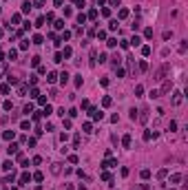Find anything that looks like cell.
<instances>
[{"label":"cell","mask_w":188,"mask_h":190,"mask_svg":"<svg viewBox=\"0 0 188 190\" xmlns=\"http://www.w3.org/2000/svg\"><path fill=\"white\" fill-rule=\"evenodd\" d=\"M102 166H104V168H113V166H117V161H115V159H106Z\"/></svg>","instance_id":"cell-5"},{"label":"cell","mask_w":188,"mask_h":190,"mask_svg":"<svg viewBox=\"0 0 188 190\" xmlns=\"http://www.w3.org/2000/svg\"><path fill=\"white\" fill-rule=\"evenodd\" d=\"M77 22H80V24H84V22H86V16H84V13H80V16H77Z\"/></svg>","instance_id":"cell-17"},{"label":"cell","mask_w":188,"mask_h":190,"mask_svg":"<svg viewBox=\"0 0 188 190\" xmlns=\"http://www.w3.org/2000/svg\"><path fill=\"white\" fill-rule=\"evenodd\" d=\"M51 173H53V175H58V173H60V164H53V168H51Z\"/></svg>","instance_id":"cell-13"},{"label":"cell","mask_w":188,"mask_h":190,"mask_svg":"<svg viewBox=\"0 0 188 190\" xmlns=\"http://www.w3.org/2000/svg\"><path fill=\"white\" fill-rule=\"evenodd\" d=\"M109 2H111L113 7H117V5H120V0H109Z\"/></svg>","instance_id":"cell-29"},{"label":"cell","mask_w":188,"mask_h":190,"mask_svg":"<svg viewBox=\"0 0 188 190\" xmlns=\"http://www.w3.org/2000/svg\"><path fill=\"white\" fill-rule=\"evenodd\" d=\"M11 166H13L11 161H5V164H2V168H5V170H11Z\"/></svg>","instance_id":"cell-25"},{"label":"cell","mask_w":188,"mask_h":190,"mask_svg":"<svg viewBox=\"0 0 188 190\" xmlns=\"http://www.w3.org/2000/svg\"><path fill=\"white\" fill-rule=\"evenodd\" d=\"M139 113H142V115H137V120H139V122H146V120H148V108H142Z\"/></svg>","instance_id":"cell-2"},{"label":"cell","mask_w":188,"mask_h":190,"mask_svg":"<svg viewBox=\"0 0 188 190\" xmlns=\"http://www.w3.org/2000/svg\"><path fill=\"white\" fill-rule=\"evenodd\" d=\"M91 117H93V120H102V117H104V113H100L97 108H91Z\"/></svg>","instance_id":"cell-3"},{"label":"cell","mask_w":188,"mask_h":190,"mask_svg":"<svg viewBox=\"0 0 188 190\" xmlns=\"http://www.w3.org/2000/svg\"><path fill=\"white\" fill-rule=\"evenodd\" d=\"M55 77H58L55 73H49V75H47V82H55Z\"/></svg>","instance_id":"cell-20"},{"label":"cell","mask_w":188,"mask_h":190,"mask_svg":"<svg viewBox=\"0 0 188 190\" xmlns=\"http://www.w3.org/2000/svg\"><path fill=\"white\" fill-rule=\"evenodd\" d=\"M33 5H35V7H44V0H35Z\"/></svg>","instance_id":"cell-28"},{"label":"cell","mask_w":188,"mask_h":190,"mask_svg":"<svg viewBox=\"0 0 188 190\" xmlns=\"http://www.w3.org/2000/svg\"><path fill=\"white\" fill-rule=\"evenodd\" d=\"M20 49L24 51V49H29V40H22V44H20Z\"/></svg>","instance_id":"cell-22"},{"label":"cell","mask_w":188,"mask_h":190,"mask_svg":"<svg viewBox=\"0 0 188 190\" xmlns=\"http://www.w3.org/2000/svg\"><path fill=\"white\" fill-rule=\"evenodd\" d=\"M29 179H31V175H29V173H24V175L20 177V184H29Z\"/></svg>","instance_id":"cell-8"},{"label":"cell","mask_w":188,"mask_h":190,"mask_svg":"<svg viewBox=\"0 0 188 190\" xmlns=\"http://www.w3.org/2000/svg\"><path fill=\"white\" fill-rule=\"evenodd\" d=\"M168 71H171V64H164L159 71H157V73H155V80H164V75L168 73Z\"/></svg>","instance_id":"cell-1"},{"label":"cell","mask_w":188,"mask_h":190,"mask_svg":"<svg viewBox=\"0 0 188 190\" xmlns=\"http://www.w3.org/2000/svg\"><path fill=\"white\" fill-rule=\"evenodd\" d=\"M31 7H33V5H29V2H24V5H22V11H24V13H29V11H31Z\"/></svg>","instance_id":"cell-12"},{"label":"cell","mask_w":188,"mask_h":190,"mask_svg":"<svg viewBox=\"0 0 188 190\" xmlns=\"http://www.w3.org/2000/svg\"><path fill=\"white\" fill-rule=\"evenodd\" d=\"M179 102H182V93H179V91H175V93H173V104L177 106Z\"/></svg>","instance_id":"cell-4"},{"label":"cell","mask_w":188,"mask_h":190,"mask_svg":"<svg viewBox=\"0 0 188 190\" xmlns=\"http://www.w3.org/2000/svg\"><path fill=\"white\" fill-rule=\"evenodd\" d=\"M13 135H16L13 130H5V139H13Z\"/></svg>","instance_id":"cell-10"},{"label":"cell","mask_w":188,"mask_h":190,"mask_svg":"<svg viewBox=\"0 0 188 190\" xmlns=\"http://www.w3.org/2000/svg\"><path fill=\"white\" fill-rule=\"evenodd\" d=\"M33 44H42V35H33Z\"/></svg>","instance_id":"cell-15"},{"label":"cell","mask_w":188,"mask_h":190,"mask_svg":"<svg viewBox=\"0 0 188 190\" xmlns=\"http://www.w3.org/2000/svg\"><path fill=\"white\" fill-rule=\"evenodd\" d=\"M122 144H124V148H131V135H124V139H122Z\"/></svg>","instance_id":"cell-7"},{"label":"cell","mask_w":188,"mask_h":190,"mask_svg":"<svg viewBox=\"0 0 188 190\" xmlns=\"http://www.w3.org/2000/svg\"><path fill=\"white\" fill-rule=\"evenodd\" d=\"M128 16V9H120V18H126Z\"/></svg>","instance_id":"cell-26"},{"label":"cell","mask_w":188,"mask_h":190,"mask_svg":"<svg viewBox=\"0 0 188 190\" xmlns=\"http://www.w3.org/2000/svg\"><path fill=\"white\" fill-rule=\"evenodd\" d=\"M71 55V47H64V53H62V58H69Z\"/></svg>","instance_id":"cell-16"},{"label":"cell","mask_w":188,"mask_h":190,"mask_svg":"<svg viewBox=\"0 0 188 190\" xmlns=\"http://www.w3.org/2000/svg\"><path fill=\"white\" fill-rule=\"evenodd\" d=\"M60 82H62V84L69 82V73H66V71H64V73H60Z\"/></svg>","instance_id":"cell-9"},{"label":"cell","mask_w":188,"mask_h":190,"mask_svg":"<svg viewBox=\"0 0 188 190\" xmlns=\"http://www.w3.org/2000/svg\"><path fill=\"white\" fill-rule=\"evenodd\" d=\"M29 113H33V106H31V104H27V106H24V115H29Z\"/></svg>","instance_id":"cell-18"},{"label":"cell","mask_w":188,"mask_h":190,"mask_svg":"<svg viewBox=\"0 0 188 190\" xmlns=\"http://www.w3.org/2000/svg\"><path fill=\"white\" fill-rule=\"evenodd\" d=\"M53 2H55V7H60L62 2H64V0H53Z\"/></svg>","instance_id":"cell-30"},{"label":"cell","mask_w":188,"mask_h":190,"mask_svg":"<svg viewBox=\"0 0 188 190\" xmlns=\"http://www.w3.org/2000/svg\"><path fill=\"white\" fill-rule=\"evenodd\" d=\"M109 29H113V31H115V29H117V20H111V24H109Z\"/></svg>","instance_id":"cell-24"},{"label":"cell","mask_w":188,"mask_h":190,"mask_svg":"<svg viewBox=\"0 0 188 190\" xmlns=\"http://www.w3.org/2000/svg\"><path fill=\"white\" fill-rule=\"evenodd\" d=\"M173 38V31H164V40H171Z\"/></svg>","instance_id":"cell-27"},{"label":"cell","mask_w":188,"mask_h":190,"mask_svg":"<svg viewBox=\"0 0 188 190\" xmlns=\"http://www.w3.org/2000/svg\"><path fill=\"white\" fill-rule=\"evenodd\" d=\"M131 44H133V47H139V44H142V40H139V38H137V35H135V38H133V40H131Z\"/></svg>","instance_id":"cell-11"},{"label":"cell","mask_w":188,"mask_h":190,"mask_svg":"<svg viewBox=\"0 0 188 190\" xmlns=\"http://www.w3.org/2000/svg\"><path fill=\"white\" fill-rule=\"evenodd\" d=\"M7 150H9V155H11V152H18V146H16V144H11V146L7 148Z\"/></svg>","instance_id":"cell-19"},{"label":"cell","mask_w":188,"mask_h":190,"mask_svg":"<svg viewBox=\"0 0 188 190\" xmlns=\"http://www.w3.org/2000/svg\"><path fill=\"white\" fill-rule=\"evenodd\" d=\"M171 91V82H164V86H162V91H159V95H166V93Z\"/></svg>","instance_id":"cell-6"},{"label":"cell","mask_w":188,"mask_h":190,"mask_svg":"<svg viewBox=\"0 0 188 190\" xmlns=\"http://www.w3.org/2000/svg\"><path fill=\"white\" fill-rule=\"evenodd\" d=\"M33 179H35V181H42L44 177H42V173H35V175H33Z\"/></svg>","instance_id":"cell-23"},{"label":"cell","mask_w":188,"mask_h":190,"mask_svg":"<svg viewBox=\"0 0 188 190\" xmlns=\"http://www.w3.org/2000/svg\"><path fill=\"white\" fill-rule=\"evenodd\" d=\"M88 18H91V20H93V18H97V11L91 9V11H88Z\"/></svg>","instance_id":"cell-21"},{"label":"cell","mask_w":188,"mask_h":190,"mask_svg":"<svg viewBox=\"0 0 188 190\" xmlns=\"http://www.w3.org/2000/svg\"><path fill=\"white\" fill-rule=\"evenodd\" d=\"M171 181H173V184H177V181H182V175H173V177H171Z\"/></svg>","instance_id":"cell-14"}]
</instances>
